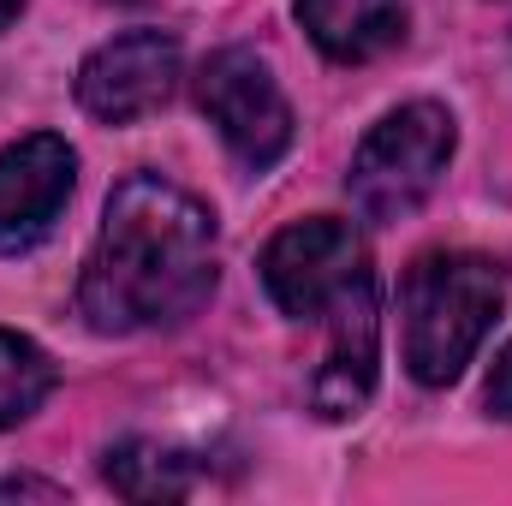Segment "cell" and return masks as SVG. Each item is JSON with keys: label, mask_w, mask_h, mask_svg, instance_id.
<instances>
[{"label": "cell", "mask_w": 512, "mask_h": 506, "mask_svg": "<svg viewBox=\"0 0 512 506\" xmlns=\"http://www.w3.org/2000/svg\"><path fill=\"white\" fill-rule=\"evenodd\" d=\"M215 292V215L155 179L131 173L108 197L102 239L78 280V316L96 334H143L191 322Z\"/></svg>", "instance_id": "6da1fadb"}, {"label": "cell", "mask_w": 512, "mask_h": 506, "mask_svg": "<svg viewBox=\"0 0 512 506\" xmlns=\"http://www.w3.org/2000/svg\"><path fill=\"white\" fill-rule=\"evenodd\" d=\"M262 286L292 322H328L334 346L310 387L322 417H358L376 393V274L346 221H298L268 239Z\"/></svg>", "instance_id": "7a4b0ae2"}, {"label": "cell", "mask_w": 512, "mask_h": 506, "mask_svg": "<svg viewBox=\"0 0 512 506\" xmlns=\"http://www.w3.org/2000/svg\"><path fill=\"white\" fill-rule=\"evenodd\" d=\"M507 304V268L477 251H435L405 274V364L423 387H447L477 358Z\"/></svg>", "instance_id": "3957f363"}, {"label": "cell", "mask_w": 512, "mask_h": 506, "mask_svg": "<svg viewBox=\"0 0 512 506\" xmlns=\"http://www.w3.org/2000/svg\"><path fill=\"white\" fill-rule=\"evenodd\" d=\"M447 155H453V120H447V108H435V102L393 108L382 126L358 143L346 191H352V203L370 221H405L441 185Z\"/></svg>", "instance_id": "277c9868"}, {"label": "cell", "mask_w": 512, "mask_h": 506, "mask_svg": "<svg viewBox=\"0 0 512 506\" xmlns=\"http://www.w3.org/2000/svg\"><path fill=\"white\" fill-rule=\"evenodd\" d=\"M197 108L245 167H274L292 143V108L251 48H221L197 72Z\"/></svg>", "instance_id": "5b68a950"}, {"label": "cell", "mask_w": 512, "mask_h": 506, "mask_svg": "<svg viewBox=\"0 0 512 506\" xmlns=\"http://www.w3.org/2000/svg\"><path fill=\"white\" fill-rule=\"evenodd\" d=\"M173 78H179V42L167 30H131L102 42L78 66V102L102 126H131L173 96Z\"/></svg>", "instance_id": "8992f818"}, {"label": "cell", "mask_w": 512, "mask_h": 506, "mask_svg": "<svg viewBox=\"0 0 512 506\" xmlns=\"http://www.w3.org/2000/svg\"><path fill=\"white\" fill-rule=\"evenodd\" d=\"M72 173H78V155L54 131L18 137L12 149H0V256H24L48 239V227L72 197Z\"/></svg>", "instance_id": "52a82bcc"}, {"label": "cell", "mask_w": 512, "mask_h": 506, "mask_svg": "<svg viewBox=\"0 0 512 506\" xmlns=\"http://www.w3.org/2000/svg\"><path fill=\"white\" fill-rule=\"evenodd\" d=\"M298 18H304L310 42L328 60H340V66L376 60L405 30V6L399 0H298Z\"/></svg>", "instance_id": "ba28073f"}, {"label": "cell", "mask_w": 512, "mask_h": 506, "mask_svg": "<svg viewBox=\"0 0 512 506\" xmlns=\"http://www.w3.org/2000/svg\"><path fill=\"white\" fill-rule=\"evenodd\" d=\"M102 477L126 495V501H179L197 489V459L173 453L161 441H120L102 465Z\"/></svg>", "instance_id": "9c48e42d"}, {"label": "cell", "mask_w": 512, "mask_h": 506, "mask_svg": "<svg viewBox=\"0 0 512 506\" xmlns=\"http://www.w3.org/2000/svg\"><path fill=\"white\" fill-rule=\"evenodd\" d=\"M54 381H60V370H54V358L36 340L0 328V429H12L30 411H42V399L54 393Z\"/></svg>", "instance_id": "30bf717a"}, {"label": "cell", "mask_w": 512, "mask_h": 506, "mask_svg": "<svg viewBox=\"0 0 512 506\" xmlns=\"http://www.w3.org/2000/svg\"><path fill=\"white\" fill-rule=\"evenodd\" d=\"M489 411L512 423V346L495 358V376H489Z\"/></svg>", "instance_id": "8fae6325"}, {"label": "cell", "mask_w": 512, "mask_h": 506, "mask_svg": "<svg viewBox=\"0 0 512 506\" xmlns=\"http://www.w3.org/2000/svg\"><path fill=\"white\" fill-rule=\"evenodd\" d=\"M66 489L60 483H36V477H12V483H0V501H60Z\"/></svg>", "instance_id": "7c38bea8"}, {"label": "cell", "mask_w": 512, "mask_h": 506, "mask_svg": "<svg viewBox=\"0 0 512 506\" xmlns=\"http://www.w3.org/2000/svg\"><path fill=\"white\" fill-rule=\"evenodd\" d=\"M18 12H24V0H0V30H6V24H12Z\"/></svg>", "instance_id": "4fadbf2b"}]
</instances>
